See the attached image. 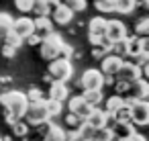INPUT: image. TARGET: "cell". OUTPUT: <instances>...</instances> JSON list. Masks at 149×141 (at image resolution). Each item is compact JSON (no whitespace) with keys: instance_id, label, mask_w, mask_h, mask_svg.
Returning a JSON list of instances; mask_svg holds the SVG:
<instances>
[{"instance_id":"6da1fadb","label":"cell","mask_w":149,"mask_h":141,"mask_svg":"<svg viewBox=\"0 0 149 141\" xmlns=\"http://www.w3.org/2000/svg\"><path fill=\"white\" fill-rule=\"evenodd\" d=\"M0 104L6 108V123L13 125L15 121H19V119L25 117L29 100H27L25 92H21V90H8V92L0 94Z\"/></svg>"},{"instance_id":"7a4b0ae2","label":"cell","mask_w":149,"mask_h":141,"mask_svg":"<svg viewBox=\"0 0 149 141\" xmlns=\"http://www.w3.org/2000/svg\"><path fill=\"white\" fill-rule=\"evenodd\" d=\"M129 108H131V123L145 127L149 125V102L147 100H139V98H125Z\"/></svg>"},{"instance_id":"3957f363","label":"cell","mask_w":149,"mask_h":141,"mask_svg":"<svg viewBox=\"0 0 149 141\" xmlns=\"http://www.w3.org/2000/svg\"><path fill=\"white\" fill-rule=\"evenodd\" d=\"M41 57L43 59H55V57H59V49H61V45H63V39H61V35L59 33H55V31H51L47 37H43L41 39Z\"/></svg>"},{"instance_id":"277c9868","label":"cell","mask_w":149,"mask_h":141,"mask_svg":"<svg viewBox=\"0 0 149 141\" xmlns=\"http://www.w3.org/2000/svg\"><path fill=\"white\" fill-rule=\"evenodd\" d=\"M49 76L53 80H57V82H68L74 76V68H72L70 57H55V59H51Z\"/></svg>"},{"instance_id":"5b68a950","label":"cell","mask_w":149,"mask_h":141,"mask_svg":"<svg viewBox=\"0 0 149 141\" xmlns=\"http://www.w3.org/2000/svg\"><path fill=\"white\" fill-rule=\"evenodd\" d=\"M25 117H27V125H35V127H37V125L47 123L51 117H49V112H47L45 98H41V100H37V102H29Z\"/></svg>"},{"instance_id":"8992f818","label":"cell","mask_w":149,"mask_h":141,"mask_svg":"<svg viewBox=\"0 0 149 141\" xmlns=\"http://www.w3.org/2000/svg\"><path fill=\"white\" fill-rule=\"evenodd\" d=\"M104 82H106V76H104L100 70H94V68L86 70V72L82 74V78H80V86H82L84 90H96V88L102 90Z\"/></svg>"},{"instance_id":"52a82bcc","label":"cell","mask_w":149,"mask_h":141,"mask_svg":"<svg viewBox=\"0 0 149 141\" xmlns=\"http://www.w3.org/2000/svg\"><path fill=\"white\" fill-rule=\"evenodd\" d=\"M141 76H143V72H141L139 66H135L133 61H125V59H123L120 68L116 70V74H114L112 78L125 80V82H133V80H137V78H141Z\"/></svg>"},{"instance_id":"ba28073f","label":"cell","mask_w":149,"mask_h":141,"mask_svg":"<svg viewBox=\"0 0 149 141\" xmlns=\"http://www.w3.org/2000/svg\"><path fill=\"white\" fill-rule=\"evenodd\" d=\"M127 37V27L120 23V21H106V27H104V39L108 43H114L118 39H125Z\"/></svg>"},{"instance_id":"9c48e42d","label":"cell","mask_w":149,"mask_h":141,"mask_svg":"<svg viewBox=\"0 0 149 141\" xmlns=\"http://www.w3.org/2000/svg\"><path fill=\"white\" fill-rule=\"evenodd\" d=\"M129 94H131V98H139V100H145L149 96V82L145 80V76H141V78L131 82Z\"/></svg>"},{"instance_id":"30bf717a","label":"cell","mask_w":149,"mask_h":141,"mask_svg":"<svg viewBox=\"0 0 149 141\" xmlns=\"http://www.w3.org/2000/svg\"><path fill=\"white\" fill-rule=\"evenodd\" d=\"M120 64H123V57H120V55H114V53H106V55L102 57V66H100V72H102L104 76H114V74H116V70L120 68Z\"/></svg>"},{"instance_id":"8fae6325","label":"cell","mask_w":149,"mask_h":141,"mask_svg":"<svg viewBox=\"0 0 149 141\" xmlns=\"http://www.w3.org/2000/svg\"><path fill=\"white\" fill-rule=\"evenodd\" d=\"M68 108H70V112H74V114H78V117H82V119H86L88 112L92 110V106L82 98V94H80V96H72V98L68 100Z\"/></svg>"},{"instance_id":"7c38bea8","label":"cell","mask_w":149,"mask_h":141,"mask_svg":"<svg viewBox=\"0 0 149 141\" xmlns=\"http://www.w3.org/2000/svg\"><path fill=\"white\" fill-rule=\"evenodd\" d=\"M84 121H86L90 127L100 129V127H106V125H108V112L102 110V108H98V106H94V108L88 112V117H86Z\"/></svg>"},{"instance_id":"4fadbf2b","label":"cell","mask_w":149,"mask_h":141,"mask_svg":"<svg viewBox=\"0 0 149 141\" xmlns=\"http://www.w3.org/2000/svg\"><path fill=\"white\" fill-rule=\"evenodd\" d=\"M13 31H15L21 39H27V37L33 33V19H27V17L15 19V21H13Z\"/></svg>"},{"instance_id":"5bb4252c","label":"cell","mask_w":149,"mask_h":141,"mask_svg":"<svg viewBox=\"0 0 149 141\" xmlns=\"http://www.w3.org/2000/svg\"><path fill=\"white\" fill-rule=\"evenodd\" d=\"M51 31H53V21H51L47 15H45V17H37V19L33 21V33H37L41 39L47 37Z\"/></svg>"},{"instance_id":"9a60e30c","label":"cell","mask_w":149,"mask_h":141,"mask_svg":"<svg viewBox=\"0 0 149 141\" xmlns=\"http://www.w3.org/2000/svg\"><path fill=\"white\" fill-rule=\"evenodd\" d=\"M53 23H57V25H68L72 19H74V10H70L65 4H55L53 6Z\"/></svg>"},{"instance_id":"2e32d148","label":"cell","mask_w":149,"mask_h":141,"mask_svg":"<svg viewBox=\"0 0 149 141\" xmlns=\"http://www.w3.org/2000/svg\"><path fill=\"white\" fill-rule=\"evenodd\" d=\"M68 96H70L68 84H65V82H57V80H53L51 86H49V98L63 102V100H68Z\"/></svg>"},{"instance_id":"e0dca14e","label":"cell","mask_w":149,"mask_h":141,"mask_svg":"<svg viewBox=\"0 0 149 141\" xmlns=\"http://www.w3.org/2000/svg\"><path fill=\"white\" fill-rule=\"evenodd\" d=\"M110 129H112V133H114L116 139H120V137H131L133 133H137L131 121H116Z\"/></svg>"},{"instance_id":"ac0fdd59","label":"cell","mask_w":149,"mask_h":141,"mask_svg":"<svg viewBox=\"0 0 149 141\" xmlns=\"http://www.w3.org/2000/svg\"><path fill=\"white\" fill-rule=\"evenodd\" d=\"M45 139L43 141H65V129L63 127H59V125H47V129H45Z\"/></svg>"},{"instance_id":"d6986e66","label":"cell","mask_w":149,"mask_h":141,"mask_svg":"<svg viewBox=\"0 0 149 141\" xmlns=\"http://www.w3.org/2000/svg\"><path fill=\"white\" fill-rule=\"evenodd\" d=\"M82 98H84V100L94 108V106H98V104L104 100V94H102V90H100V88H96V90H84Z\"/></svg>"},{"instance_id":"ffe728a7","label":"cell","mask_w":149,"mask_h":141,"mask_svg":"<svg viewBox=\"0 0 149 141\" xmlns=\"http://www.w3.org/2000/svg\"><path fill=\"white\" fill-rule=\"evenodd\" d=\"M137 8V0H114V10L120 15H131Z\"/></svg>"},{"instance_id":"44dd1931","label":"cell","mask_w":149,"mask_h":141,"mask_svg":"<svg viewBox=\"0 0 149 141\" xmlns=\"http://www.w3.org/2000/svg\"><path fill=\"white\" fill-rule=\"evenodd\" d=\"M108 119H112L114 123H116V121H131V108H129L127 100H125V104H120L114 112H110Z\"/></svg>"},{"instance_id":"7402d4cb","label":"cell","mask_w":149,"mask_h":141,"mask_svg":"<svg viewBox=\"0 0 149 141\" xmlns=\"http://www.w3.org/2000/svg\"><path fill=\"white\" fill-rule=\"evenodd\" d=\"M37 17H45L51 13V4H49V0H33V8Z\"/></svg>"},{"instance_id":"603a6c76","label":"cell","mask_w":149,"mask_h":141,"mask_svg":"<svg viewBox=\"0 0 149 141\" xmlns=\"http://www.w3.org/2000/svg\"><path fill=\"white\" fill-rule=\"evenodd\" d=\"M104 102H106L104 110H106V112L110 114V112H114V110H116V108H118L120 104H125V98H123L120 94H112V96H110V98H106Z\"/></svg>"},{"instance_id":"cb8c5ba5","label":"cell","mask_w":149,"mask_h":141,"mask_svg":"<svg viewBox=\"0 0 149 141\" xmlns=\"http://www.w3.org/2000/svg\"><path fill=\"white\" fill-rule=\"evenodd\" d=\"M94 139H96V141H114L116 137H114L112 129L106 125V127H100V129H96V133H94Z\"/></svg>"},{"instance_id":"d4e9b609","label":"cell","mask_w":149,"mask_h":141,"mask_svg":"<svg viewBox=\"0 0 149 141\" xmlns=\"http://www.w3.org/2000/svg\"><path fill=\"white\" fill-rule=\"evenodd\" d=\"M104 27H106V19H102V17H94V19H90L88 31H90V33H102V35H104Z\"/></svg>"},{"instance_id":"484cf974","label":"cell","mask_w":149,"mask_h":141,"mask_svg":"<svg viewBox=\"0 0 149 141\" xmlns=\"http://www.w3.org/2000/svg\"><path fill=\"white\" fill-rule=\"evenodd\" d=\"M2 37H4V45H10V47H15V49H19V47L23 45V41H25V39H21L13 29H10L6 35H2Z\"/></svg>"},{"instance_id":"4316f807","label":"cell","mask_w":149,"mask_h":141,"mask_svg":"<svg viewBox=\"0 0 149 141\" xmlns=\"http://www.w3.org/2000/svg\"><path fill=\"white\" fill-rule=\"evenodd\" d=\"M45 106H47V112H49V117H57V114H61L63 102H59V100H53V98H47V100H45Z\"/></svg>"},{"instance_id":"83f0119b","label":"cell","mask_w":149,"mask_h":141,"mask_svg":"<svg viewBox=\"0 0 149 141\" xmlns=\"http://www.w3.org/2000/svg\"><path fill=\"white\" fill-rule=\"evenodd\" d=\"M13 17L8 13H0V35H6L10 29H13Z\"/></svg>"},{"instance_id":"f1b7e54d","label":"cell","mask_w":149,"mask_h":141,"mask_svg":"<svg viewBox=\"0 0 149 141\" xmlns=\"http://www.w3.org/2000/svg\"><path fill=\"white\" fill-rule=\"evenodd\" d=\"M98 13H114V0H94Z\"/></svg>"},{"instance_id":"f546056e","label":"cell","mask_w":149,"mask_h":141,"mask_svg":"<svg viewBox=\"0 0 149 141\" xmlns=\"http://www.w3.org/2000/svg\"><path fill=\"white\" fill-rule=\"evenodd\" d=\"M78 133H80V137H82V139L86 141V139H92V137H94L96 129H94V127H90V125H88L86 121H82V125L78 127Z\"/></svg>"},{"instance_id":"4dcf8cb0","label":"cell","mask_w":149,"mask_h":141,"mask_svg":"<svg viewBox=\"0 0 149 141\" xmlns=\"http://www.w3.org/2000/svg\"><path fill=\"white\" fill-rule=\"evenodd\" d=\"M61 4H65L70 10L74 13H80V10H86V0H61Z\"/></svg>"},{"instance_id":"1f68e13d","label":"cell","mask_w":149,"mask_h":141,"mask_svg":"<svg viewBox=\"0 0 149 141\" xmlns=\"http://www.w3.org/2000/svg\"><path fill=\"white\" fill-rule=\"evenodd\" d=\"M13 133H15L17 137H25V135L29 133V125H27L25 121H21V119H19V121H15V123H13Z\"/></svg>"},{"instance_id":"d6a6232c","label":"cell","mask_w":149,"mask_h":141,"mask_svg":"<svg viewBox=\"0 0 149 141\" xmlns=\"http://www.w3.org/2000/svg\"><path fill=\"white\" fill-rule=\"evenodd\" d=\"M135 33L139 37H147L149 35V19H141L137 23V27H135Z\"/></svg>"},{"instance_id":"836d02e7","label":"cell","mask_w":149,"mask_h":141,"mask_svg":"<svg viewBox=\"0 0 149 141\" xmlns=\"http://www.w3.org/2000/svg\"><path fill=\"white\" fill-rule=\"evenodd\" d=\"M106 53H110V45H96L92 49V57L94 59H102Z\"/></svg>"},{"instance_id":"e575fe53","label":"cell","mask_w":149,"mask_h":141,"mask_svg":"<svg viewBox=\"0 0 149 141\" xmlns=\"http://www.w3.org/2000/svg\"><path fill=\"white\" fill-rule=\"evenodd\" d=\"M88 41L96 47V45H110L106 39H104V35L102 33H90V37H88Z\"/></svg>"},{"instance_id":"d590c367","label":"cell","mask_w":149,"mask_h":141,"mask_svg":"<svg viewBox=\"0 0 149 141\" xmlns=\"http://www.w3.org/2000/svg\"><path fill=\"white\" fill-rule=\"evenodd\" d=\"M82 117H78V114H74V112H70L68 117H65V123H68V127H72V129H78L80 125H82Z\"/></svg>"},{"instance_id":"8d00e7d4","label":"cell","mask_w":149,"mask_h":141,"mask_svg":"<svg viewBox=\"0 0 149 141\" xmlns=\"http://www.w3.org/2000/svg\"><path fill=\"white\" fill-rule=\"evenodd\" d=\"M15 6H17L21 13H31V8H33V0H15Z\"/></svg>"},{"instance_id":"74e56055","label":"cell","mask_w":149,"mask_h":141,"mask_svg":"<svg viewBox=\"0 0 149 141\" xmlns=\"http://www.w3.org/2000/svg\"><path fill=\"white\" fill-rule=\"evenodd\" d=\"M25 94H27V100H29V102H37V100L43 98V92H41L39 88H31V90L25 92Z\"/></svg>"},{"instance_id":"f35d334b","label":"cell","mask_w":149,"mask_h":141,"mask_svg":"<svg viewBox=\"0 0 149 141\" xmlns=\"http://www.w3.org/2000/svg\"><path fill=\"white\" fill-rule=\"evenodd\" d=\"M65 141H84L78 133V129H72V131H65Z\"/></svg>"},{"instance_id":"ab89813d","label":"cell","mask_w":149,"mask_h":141,"mask_svg":"<svg viewBox=\"0 0 149 141\" xmlns=\"http://www.w3.org/2000/svg\"><path fill=\"white\" fill-rule=\"evenodd\" d=\"M129 86H131V82L118 80V84H116V94H120V96H123V92H129Z\"/></svg>"},{"instance_id":"60d3db41","label":"cell","mask_w":149,"mask_h":141,"mask_svg":"<svg viewBox=\"0 0 149 141\" xmlns=\"http://www.w3.org/2000/svg\"><path fill=\"white\" fill-rule=\"evenodd\" d=\"M17 51H19V49H15V47H10V45H2V55H4V57H15Z\"/></svg>"},{"instance_id":"b9f144b4","label":"cell","mask_w":149,"mask_h":141,"mask_svg":"<svg viewBox=\"0 0 149 141\" xmlns=\"http://www.w3.org/2000/svg\"><path fill=\"white\" fill-rule=\"evenodd\" d=\"M27 43H29V45H39V43H41V37H39L37 33H31V35L27 37Z\"/></svg>"},{"instance_id":"7bdbcfd3","label":"cell","mask_w":149,"mask_h":141,"mask_svg":"<svg viewBox=\"0 0 149 141\" xmlns=\"http://www.w3.org/2000/svg\"><path fill=\"white\" fill-rule=\"evenodd\" d=\"M131 139H133V141H147V139H145V135H141V133H133V135H131Z\"/></svg>"},{"instance_id":"ee69618b","label":"cell","mask_w":149,"mask_h":141,"mask_svg":"<svg viewBox=\"0 0 149 141\" xmlns=\"http://www.w3.org/2000/svg\"><path fill=\"white\" fill-rule=\"evenodd\" d=\"M114 141H133L131 137H120V139H114Z\"/></svg>"},{"instance_id":"f6af8a7d","label":"cell","mask_w":149,"mask_h":141,"mask_svg":"<svg viewBox=\"0 0 149 141\" xmlns=\"http://www.w3.org/2000/svg\"><path fill=\"white\" fill-rule=\"evenodd\" d=\"M0 141H2V139H0Z\"/></svg>"}]
</instances>
